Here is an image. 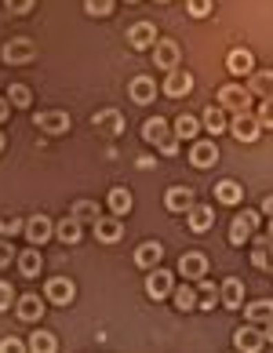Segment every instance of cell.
I'll return each instance as SVG.
<instances>
[{
  "instance_id": "obj_27",
  "label": "cell",
  "mask_w": 273,
  "mask_h": 353,
  "mask_svg": "<svg viewBox=\"0 0 273 353\" xmlns=\"http://www.w3.org/2000/svg\"><path fill=\"white\" fill-rule=\"evenodd\" d=\"M81 230H84V222L70 215V219H62V222H59V226H55V237H59V241H66V244H77V241H81V237H84V233H81Z\"/></svg>"
},
{
  "instance_id": "obj_46",
  "label": "cell",
  "mask_w": 273,
  "mask_h": 353,
  "mask_svg": "<svg viewBox=\"0 0 273 353\" xmlns=\"http://www.w3.org/2000/svg\"><path fill=\"white\" fill-rule=\"evenodd\" d=\"M8 306H11V284L0 281V310H8Z\"/></svg>"
},
{
  "instance_id": "obj_11",
  "label": "cell",
  "mask_w": 273,
  "mask_h": 353,
  "mask_svg": "<svg viewBox=\"0 0 273 353\" xmlns=\"http://www.w3.org/2000/svg\"><path fill=\"white\" fill-rule=\"evenodd\" d=\"M215 161H219V146H215L212 139H197L190 146V164L193 168H212Z\"/></svg>"
},
{
  "instance_id": "obj_12",
  "label": "cell",
  "mask_w": 273,
  "mask_h": 353,
  "mask_svg": "<svg viewBox=\"0 0 273 353\" xmlns=\"http://www.w3.org/2000/svg\"><path fill=\"white\" fill-rule=\"evenodd\" d=\"M128 44H132L135 51H146L157 44V26L153 22H135L132 30H128Z\"/></svg>"
},
{
  "instance_id": "obj_1",
  "label": "cell",
  "mask_w": 273,
  "mask_h": 353,
  "mask_svg": "<svg viewBox=\"0 0 273 353\" xmlns=\"http://www.w3.org/2000/svg\"><path fill=\"white\" fill-rule=\"evenodd\" d=\"M219 106L226 113H248L252 110V88H241V84L219 88Z\"/></svg>"
},
{
  "instance_id": "obj_42",
  "label": "cell",
  "mask_w": 273,
  "mask_h": 353,
  "mask_svg": "<svg viewBox=\"0 0 273 353\" xmlns=\"http://www.w3.org/2000/svg\"><path fill=\"white\" fill-rule=\"evenodd\" d=\"M259 124L273 128V99H263V106H259Z\"/></svg>"
},
{
  "instance_id": "obj_24",
  "label": "cell",
  "mask_w": 273,
  "mask_h": 353,
  "mask_svg": "<svg viewBox=\"0 0 273 353\" xmlns=\"http://www.w3.org/2000/svg\"><path fill=\"white\" fill-rule=\"evenodd\" d=\"M201 128H208V132H212V135H223L226 132V110L223 106H208L204 113H201Z\"/></svg>"
},
{
  "instance_id": "obj_53",
  "label": "cell",
  "mask_w": 273,
  "mask_h": 353,
  "mask_svg": "<svg viewBox=\"0 0 273 353\" xmlns=\"http://www.w3.org/2000/svg\"><path fill=\"white\" fill-rule=\"evenodd\" d=\"M128 4H132V0H128Z\"/></svg>"
},
{
  "instance_id": "obj_23",
  "label": "cell",
  "mask_w": 273,
  "mask_h": 353,
  "mask_svg": "<svg viewBox=\"0 0 273 353\" xmlns=\"http://www.w3.org/2000/svg\"><path fill=\"white\" fill-rule=\"evenodd\" d=\"M219 299H223L226 310H241V303H244V284H241L237 277L223 281V288H219Z\"/></svg>"
},
{
  "instance_id": "obj_5",
  "label": "cell",
  "mask_w": 273,
  "mask_h": 353,
  "mask_svg": "<svg viewBox=\"0 0 273 353\" xmlns=\"http://www.w3.org/2000/svg\"><path fill=\"white\" fill-rule=\"evenodd\" d=\"M73 295H77V284L70 277H51L44 284V299H48V303H55V306H70Z\"/></svg>"
},
{
  "instance_id": "obj_25",
  "label": "cell",
  "mask_w": 273,
  "mask_h": 353,
  "mask_svg": "<svg viewBox=\"0 0 273 353\" xmlns=\"http://www.w3.org/2000/svg\"><path fill=\"white\" fill-rule=\"evenodd\" d=\"M106 204H110V212L117 215V219H124V215H132V193H128L124 186H117V190H110V197H106Z\"/></svg>"
},
{
  "instance_id": "obj_6",
  "label": "cell",
  "mask_w": 273,
  "mask_h": 353,
  "mask_svg": "<svg viewBox=\"0 0 273 353\" xmlns=\"http://www.w3.org/2000/svg\"><path fill=\"white\" fill-rule=\"evenodd\" d=\"M33 121H37V128H41V132H48V135H66L70 128H73L70 113H62V110H48V113H41V117H33Z\"/></svg>"
},
{
  "instance_id": "obj_33",
  "label": "cell",
  "mask_w": 273,
  "mask_h": 353,
  "mask_svg": "<svg viewBox=\"0 0 273 353\" xmlns=\"http://www.w3.org/2000/svg\"><path fill=\"white\" fill-rule=\"evenodd\" d=\"M30 350H37V353H55V350H59V339L51 335V332H44V328H37V332L30 335Z\"/></svg>"
},
{
  "instance_id": "obj_18",
  "label": "cell",
  "mask_w": 273,
  "mask_h": 353,
  "mask_svg": "<svg viewBox=\"0 0 273 353\" xmlns=\"http://www.w3.org/2000/svg\"><path fill=\"white\" fill-rule=\"evenodd\" d=\"M164 208H168V212H190V208H193V190H186V186H172V190H168L164 193Z\"/></svg>"
},
{
  "instance_id": "obj_45",
  "label": "cell",
  "mask_w": 273,
  "mask_h": 353,
  "mask_svg": "<svg viewBox=\"0 0 273 353\" xmlns=\"http://www.w3.org/2000/svg\"><path fill=\"white\" fill-rule=\"evenodd\" d=\"M26 346H30V343H22V339H0V350H4V353H15V350H26Z\"/></svg>"
},
{
  "instance_id": "obj_4",
  "label": "cell",
  "mask_w": 273,
  "mask_h": 353,
  "mask_svg": "<svg viewBox=\"0 0 273 353\" xmlns=\"http://www.w3.org/2000/svg\"><path fill=\"white\" fill-rule=\"evenodd\" d=\"M37 59V44L26 41V37H15V41L4 44V62L8 66H26V62Z\"/></svg>"
},
{
  "instance_id": "obj_40",
  "label": "cell",
  "mask_w": 273,
  "mask_h": 353,
  "mask_svg": "<svg viewBox=\"0 0 273 353\" xmlns=\"http://www.w3.org/2000/svg\"><path fill=\"white\" fill-rule=\"evenodd\" d=\"M84 11H88V15H110L113 0H84Z\"/></svg>"
},
{
  "instance_id": "obj_3",
  "label": "cell",
  "mask_w": 273,
  "mask_h": 353,
  "mask_svg": "<svg viewBox=\"0 0 273 353\" xmlns=\"http://www.w3.org/2000/svg\"><path fill=\"white\" fill-rule=\"evenodd\" d=\"M255 230H259V212H244L230 222V244L233 248H241L244 241H252L255 237Z\"/></svg>"
},
{
  "instance_id": "obj_10",
  "label": "cell",
  "mask_w": 273,
  "mask_h": 353,
  "mask_svg": "<svg viewBox=\"0 0 273 353\" xmlns=\"http://www.w3.org/2000/svg\"><path fill=\"white\" fill-rule=\"evenodd\" d=\"M161 88H164L168 99H182V95H190V91H193V77L186 70H172V73L164 77Z\"/></svg>"
},
{
  "instance_id": "obj_17",
  "label": "cell",
  "mask_w": 273,
  "mask_h": 353,
  "mask_svg": "<svg viewBox=\"0 0 273 353\" xmlns=\"http://www.w3.org/2000/svg\"><path fill=\"white\" fill-rule=\"evenodd\" d=\"M128 91H132V99L139 106H150V102L157 99V81H153V77H135V81L128 84Z\"/></svg>"
},
{
  "instance_id": "obj_2",
  "label": "cell",
  "mask_w": 273,
  "mask_h": 353,
  "mask_svg": "<svg viewBox=\"0 0 273 353\" xmlns=\"http://www.w3.org/2000/svg\"><path fill=\"white\" fill-rule=\"evenodd\" d=\"M172 292H175V277H172V273L161 270V266L146 270V295L150 299H157V303H161V299H168Z\"/></svg>"
},
{
  "instance_id": "obj_7",
  "label": "cell",
  "mask_w": 273,
  "mask_h": 353,
  "mask_svg": "<svg viewBox=\"0 0 273 353\" xmlns=\"http://www.w3.org/2000/svg\"><path fill=\"white\" fill-rule=\"evenodd\" d=\"M230 132L237 135L241 142H255V139H259V132H263V124H259V117H252V113H233Z\"/></svg>"
},
{
  "instance_id": "obj_9",
  "label": "cell",
  "mask_w": 273,
  "mask_h": 353,
  "mask_svg": "<svg viewBox=\"0 0 273 353\" xmlns=\"http://www.w3.org/2000/svg\"><path fill=\"white\" fill-rule=\"evenodd\" d=\"M179 273H182L186 281H201V277H208V259H204L201 252H182Z\"/></svg>"
},
{
  "instance_id": "obj_47",
  "label": "cell",
  "mask_w": 273,
  "mask_h": 353,
  "mask_svg": "<svg viewBox=\"0 0 273 353\" xmlns=\"http://www.w3.org/2000/svg\"><path fill=\"white\" fill-rule=\"evenodd\" d=\"M161 153H164V157H175V153H179V139H168V142H161Z\"/></svg>"
},
{
  "instance_id": "obj_50",
  "label": "cell",
  "mask_w": 273,
  "mask_h": 353,
  "mask_svg": "<svg viewBox=\"0 0 273 353\" xmlns=\"http://www.w3.org/2000/svg\"><path fill=\"white\" fill-rule=\"evenodd\" d=\"M263 335H266V343H273V317L266 321V332H263Z\"/></svg>"
},
{
  "instance_id": "obj_29",
  "label": "cell",
  "mask_w": 273,
  "mask_h": 353,
  "mask_svg": "<svg viewBox=\"0 0 273 353\" xmlns=\"http://www.w3.org/2000/svg\"><path fill=\"white\" fill-rule=\"evenodd\" d=\"M241 197H244V190H241L233 179L215 182V201H219V204H241Z\"/></svg>"
},
{
  "instance_id": "obj_13",
  "label": "cell",
  "mask_w": 273,
  "mask_h": 353,
  "mask_svg": "<svg viewBox=\"0 0 273 353\" xmlns=\"http://www.w3.org/2000/svg\"><path fill=\"white\" fill-rule=\"evenodd\" d=\"M226 70L233 77H248V73H255V55H252L248 48H233L230 55H226Z\"/></svg>"
},
{
  "instance_id": "obj_19",
  "label": "cell",
  "mask_w": 273,
  "mask_h": 353,
  "mask_svg": "<svg viewBox=\"0 0 273 353\" xmlns=\"http://www.w3.org/2000/svg\"><path fill=\"white\" fill-rule=\"evenodd\" d=\"M186 215H190V233H208L215 226V212L208 204H193Z\"/></svg>"
},
{
  "instance_id": "obj_49",
  "label": "cell",
  "mask_w": 273,
  "mask_h": 353,
  "mask_svg": "<svg viewBox=\"0 0 273 353\" xmlns=\"http://www.w3.org/2000/svg\"><path fill=\"white\" fill-rule=\"evenodd\" d=\"M263 212H266V215H270V219H273V193H270V197H266V201H263Z\"/></svg>"
},
{
  "instance_id": "obj_21",
  "label": "cell",
  "mask_w": 273,
  "mask_h": 353,
  "mask_svg": "<svg viewBox=\"0 0 273 353\" xmlns=\"http://www.w3.org/2000/svg\"><path fill=\"white\" fill-rule=\"evenodd\" d=\"M15 310H19L22 321H41V317H44V299L33 295V292H26L19 303H15Z\"/></svg>"
},
{
  "instance_id": "obj_20",
  "label": "cell",
  "mask_w": 273,
  "mask_h": 353,
  "mask_svg": "<svg viewBox=\"0 0 273 353\" xmlns=\"http://www.w3.org/2000/svg\"><path fill=\"white\" fill-rule=\"evenodd\" d=\"M252 263L259 270H273V237H252Z\"/></svg>"
},
{
  "instance_id": "obj_28",
  "label": "cell",
  "mask_w": 273,
  "mask_h": 353,
  "mask_svg": "<svg viewBox=\"0 0 273 353\" xmlns=\"http://www.w3.org/2000/svg\"><path fill=\"white\" fill-rule=\"evenodd\" d=\"M15 263H19L22 277H37V273H41V266H44V259H41V252H37V244H33L30 252H22V255L15 259Z\"/></svg>"
},
{
  "instance_id": "obj_43",
  "label": "cell",
  "mask_w": 273,
  "mask_h": 353,
  "mask_svg": "<svg viewBox=\"0 0 273 353\" xmlns=\"http://www.w3.org/2000/svg\"><path fill=\"white\" fill-rule=\"evenodd\" d=\"M4 8L11 15H26V11H33V0H4Z\"/></svg>"
},
{
  "instance_id": "obj_16",
  "label": "cell",
  "mask_w": 273,
  "mask_h": 353,
  "mask_svg": "<svg viewBox=\"0 0 273 353\" xmlns=\"http://www.w3.org/2000/svg\"><path fill=\"white\" fill-rule=\"evenodd\" d=\"M26 237H30V244H44V241L55 237V226H51L48 215H33L26 222Z\"/></svg>"
},
{
  "instance_id": "obj_38",
  "label": "cell",
  "mask_w": 273,
  "mask_h": 353,
  "mask_svg": "<svg viewBox=\"0 0 273 353\" xmlns=\"http://www.w3.org/2000/svg\"><path fill=\"white\" fill-rule=\"evenodd\" d=\"M8 102L11 106H19V110H26L33 102V91L26 88V84H11V91H8Z\"/></svg>"
},
{
  "instance_id": "obj_48",
  "label": "cell",
  "mask_w": 273,
  "mask_h": 353,
  "mask_svg": "<svg viewBox=\"0 0 273 353\" xmlns=\"http://www.w3.org/2000/svg\"><path fill=\"white\" fill-rule=\"evenodd\" d=\"M8 117H11V102H8V99H0V124H4Z\"/></svg>"
},
{
  "instance_id": "obj_51",
  "label": "cell",
  "mask_w": 273,
  "mask_h": 353,
  "mask_svg": "<svg viewBox=\"0 0 273 353\" xmlns=\"http://www.w3.org/2000/svg\"><path fill=\"white\" fill-rule=\"evenodd\" d=\"M4 146H8V139H4V135H0V150H4Z\"/></svg>"
},
{
  "instance_id": "obj_52",
  "label": "cell",
  "mask_w": 273,
  "mask_h": 353,
  "mask_svg": "<svg viewBox=\"0 0 273 353\" xmlns=\"http://www.w3.org/2000/svg\"><path fill=\"white\" fill-rule=\"evenodd\" d=\"M270 237H273V226H270Z\"/></svg>"
},
{
  "instance_id": "obj_22",
  "label": "cell",
  "mask_w": 273,
  "mask_h": 353,
  "mask_svg": "<svg viewBox=\"0 0 273 353\" xmlns=\"http://www.w3.org/2000/svg\"><path fill=\"white\" fill-rule=\"evenodd\" d=\"M164 259V248L157 241H146V244H139V252H135V266L139 270H153Z\"/></svg>"
},
{
  "instance_id": "obj_32",
  "label": "cell",
  "mask_w": 273,
  "mask_h": 353,
  "mask_svg": "<svg viewBox=\"0 0 273 353\" xmlns=\"http://www.w3.org/2000/svg\"><path fill=\"white\" fill-rule=\"evenodd\" d=\"M197 132H201V121H197V117L182 113L179 121H175V139H186V142H193V139H197Z\"/></svg>"
},
{
  "instance_id": "obj_35",
  "label": "cell",
  "mask_w": 273,
  "mask_h": 353,
  "mask_svg": "<svg viewBox=\"0 0 273 353\" xmlns=\"http://www.w3.org/2000/svg\"><path fill=\"white\" fill-rule=\"evenodd\" d=\"M73 219H81V222H88V226H95V222L102 219V212H99L95 201H77V204H73Z\"/></svg>"
},
{
  "instance_id": "obj_41",
  "label": "cell",
  "mask_w": 273,
  "mask_h": 353,
  "mask_svg": "<svg viewBox=\"0 0 273 353\" xmlns=\"http://www.w3.org/2000/svg\"><path fill=\"white\" fill-rule=\"evenodd\" d=\"M15 259H19L15 244H11V241H0V266H11Z\"/></svg>"
},
{
  "instance_id": "obj_39",
  "label": "cell",
  "mask_w": 273,
  "mask_h": 353,
  "mask_svg": "<svg viewBox=\"0 0 273 353\" xmlns=\"http://www.w3.org/2000/svg\"><path fill=\"white\" fill-rule=\"evenodd\" d=\"M186 8H190V15L193 19H208V15H212V0H186Z\"/></svg>"
},
{
  "instance_id": "obj_30",
  "label": "cell",
  "mask_w": 273,
  "mask_h": 353,
  "mask_svg": "<svg viewBox=\"0 0 273 353\" xmlns=\"http://www.w3.org/2000/svg\"><path fill=\"white\" fill-rule=\"evenodd\" d=\"M95 128H102V132H110V135H121L124 132V117L117 110H102V113H95Z\"/></svg>"
},
{
  "instance_id": "obj_31",
  "label": "cell",
  "mask_w": 273,
  "mask_h": 353,
  "mask_svg": "<svg viewBox=\"0 0 273 353\" xmlns=\"http://www.w3.org/2000/svg\"><path fill=\"white\" fill-rule=\"evenodd\" d=\"M259 99H273V70H259L252 73V84H248Z\"/></svg>"
},
{
  "instance_id": "obj_8",
  "label": "cell",
  "mask_w": 273,
  "mask_h": 353,
  "mask_svg": "<svg viewBox=\"0 0 273 353\" xmlns=\"http://www.w3.org/2000/svg\"><path fill=\"white\" fill-rule=\"evenodd\" d=\"M91 233H95L99 244H117V241L124 237V226H121V219H117V215H110V219L102 215L95 226H91Z\"/></svg>"
},
{
  "instance_id": "obj_44",
  "label": "cell",
  "mask_w": 273,
  "mask_h": 353,
  "mask_svg": "<svg viewBox=\"0 0 273 353\" xmlns=\"http://www.w3.org/2000/svg\"><path fill=\"white\" fill-rule=\"evenodd\" d=\"M0 233H26V222H19V219H0Z\"/></svg>"
},
{
  "instance_id": "obj_36",
  "label": "cell",
  "mask_w": 273,
  "mask_h": 353,
  "mask_svg": "<svg viewBox=\"0 0 273 353\" xmlns=\"http://www.w3.org/2000/svg\"><path fill=\"white\" fill-rule=\"evenodd\" d=\"M244 317L248 321H270L273 317V303L270 299H255V303H248V310H244Z\"/></svg>"
},
{
  "instance_id": "obj_34",
  "label": "cell",
  "mask_w": 273,
  "mask_h": 353,
  "mask_svg": "<svg viewBox=\"0 0 273 353\" xmlns=\"http://www.w3.org/2000/svg\"><path fill=\"white\" fill-rule=\"evenodd\" d=\"M172 295H175V310H179V313H190V310H197V292L190 288V281L182 284V288H175Z\"/></svg>"
},
{
  "instance_id": "obj_26",
  "label": "cell",
  "mask_w": 273,
  "mask_h": 353,
  "mask_svg": "<svg viewBox=\"0 0 273 353\" xmlns=\"http://www.w3.org/2000/svg\"><path fill=\"white\" fill-rule=\"evenodd\" d=\"M142 139L153 142V146H161V142H168L172 135H168V124H164V117H150L146 124H142Z\"/></svg>"
},
{
  "instance_id": "obj_37",
  "label": "cell",
  "mask_w": 273,
  "mask_h": 353,
  "mask_svg": "<svg viewBox=\"0 0 273 353\" xmlns=\"http://www.w3.org/2000/svg\"><path fill=\"white\" fill-rule=\"evenodd\" d=\"M215 299H219V288H215L212 281H204V277H201V288H197V306H201V310H212V306H215Z\"/></svg>"
},
{
  "instance_id": "obj_15",
  "label": "cell",
  "mask_w": 273,
  "mask_h": 353,
  "mask_svg": "<svg viewBox=\"0 0 273 353\" xmlns=\"http://www.w3.org/2000/svg\"><path fill=\"white\" fill-rule=\"evenodd\" d=\"M233 346L244 350V353H259V350L266 346V335L259 332V328H252V324H244V328L233 335Z\"/></svg>"
},
{
  "instance_id": "obj_14",
  "label": "cell",
  "mask_w": 273,
  "mask_h": 353,
  "mask_svg": "<svg viewBox=\"0 0 273 353\" xmlns=\"http://www.w3.org/2000/svg\"><path fill=\"white\" fill-rule=\"evenodd\" d=\"M153 62H157L164 73L179 70V44L175 41H157L153 44Z\"/></svg>"
}]
</instances>
